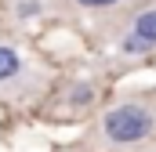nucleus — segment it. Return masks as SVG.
<instances>
[{
    "instance_id": "obj_1",
    "label": "nucleus",
    "mask_w": 156,
    "mask_h": 152,
    "mask_svg": "<svg viewBox=\"0 0 156 152\" xmlns=\"http://www.w3.org/2000/svg\"><path fill=\"white\" fill-rule=\"evenodd\" d=\"M98 134H102V145L109 149H138L156 134V105L142 98L116 102L113 109H105Z\"/></svg>"
},
{
    "instance_id": "obj_3",
    "label": "nucleus",
    "mask_w": 156,
    "mask_h": 152,
    "mask_svg": "<svg viewBox=\"0 0 156 152\" xmlns=\"http://www.w3.org/2000/svg\"><path fill=\"white\" fill-rule=\"evenodd\" d=\"M153 47H156V4L145 7V11H138V15H131V22H127V29L120 36L116 51L127 54V58H142Z\"/></svg>"
},
{
    "instance_id": "obj_2",
    "label": "nucleus",
    "mask_w": 156,
    "mask_h": 152,
    "mask_svg": "<svg viewBox=\"0 0 156 152\" xmlns=\"http://www.w3.org/2000/svg\"><path fill=\"white\" fill-rule=\"evenodd\" d=\"M47 83V73L15 43H0V102H29Z\"/></svg>"
},
{
    "instance_id": "obj_5",
    "label": "nucleus",
    "mask_w": 156,
    "mask_h": 152,
    "mask_svg": "<svg viewBox=\"0 0 156 152\" xmlns=\"http://www.w3.org/2000/svg\"><path fill=\"white\" fill-rule=\"evenodd\" d=\"M15 7H18V15H37V11H40V4H37V0H18Z\"/></svg>"
},
{
    "instance_id": "obj_4",
    "label": "nucleus",
    "mask_w": 156,
    "mask_h": 152,
    "mask_svg": "<svg viewBox=\"0 0 156 152\" xmlns=\"http://www.w3.org/2000/svg\"><path fill=\"white\" fill-rule=\"evenodd\" d=\"M76 7H87V11H105V7H116L120 0H73Z\"/></svg>"
}]
</instances>
